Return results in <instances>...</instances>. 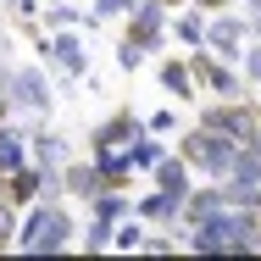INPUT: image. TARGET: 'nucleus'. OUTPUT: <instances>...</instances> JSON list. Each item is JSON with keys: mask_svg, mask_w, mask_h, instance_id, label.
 <instances>
[{"mask_svg": "<svg viewBox=\"0 0 261 261\" xmlns=\"http://www.w3.org/2000/svg\"><path fill=\"white\" fill-rule=\"evenodd\" d=\"M72 245H78V222H72V211L61 206V200L22 206L11 250H22V256H61V250H72Z\"/></svg>", "mask_w": 261, "mask_h": 261, "instance_id": "nucleus-1", "label": "nucleus"}, {"mask_svg": "<svg viewBox=\"0 0 261 261\" xmlns=\"http://www.w3.org/2000/svg\"><path fill=\"white\" fill-rule=\"evenodd\" d=\"M256 228H261V211L222 206V211H211L206 222L184 228V250H195V256H245Z\"/></svg>", "mask_w": 261, "mask_h": 261, "instance_id": "nucleus-2", "label": "nucleus"}, {"mask_svg": "<svg viewBox=\"0 0 261 261\" xmlns=\"http://www.w3.org/2000/svg\"><path fill=\"white\" fill-rule=\"evenodd\" d=\"M0 89H6L11 111L34 117V128L50 117V106H56V89L45 78V67H11V61H0Z\"/></svg>", "mask_w": 261, "mask_h": 261, "instance_id": "nucleus-3", "label": "nucleus"}, {"mask_svg": "<svg viewBox=\"0 0 261 261\" xmlns=\"http://www.w3.org/2000/svg\"><path fill=\"white\" fill-rule=\"evenodd\" d=\"M178 156L189 161V172H206V178H228V167H233V156H239V145L195 122V128L178 139Z\"/></svg>", "mask_w": 261, "mask_h": 261, "instance_id": "nucleus-4", "label": "nucleus"}, {"mask_svg": "<svg viewBox=\"0 0 261 261\" xmlns=\"http://www.w3.org/2000/svg\"><path fill=\"white\" fill-rule=\"evenodd\" d=\"M189 67H195V84H200V95H211V100H245V95H250L245 72H239L233 61L211 56L206 45H200V50L189 56Z\"/></svg>", "mask_w": 261, "mask_h": 261, "instance_id": "nucleus-5", "label": "nucleus"}, {"mask_svg": "<svg viewBox=\"0 0 261 261\" xmlns=\"http://www.w3.org/2000/svg\"><path fill=\"white\" fill-rule=\"evenodd\" d=\"M200 128L233 139V145H245V139L261 128V117H256V106H250V100H206V106H200Z\"/></svg>", "mask_w": 261, "mask_h": 261, "instance_id": "nucleus-6", "label": "nucleus"}, {"mask_svg": "<svg viewBox=\"0 0 261 261\" xmlns=\"http://www.w3.org/2000/svg\"><path fill=\"white\" fill-rule=\"evenodd\" d=\"M39 56H45V67H61L67 78H84L89 72V50H84V34L78 28H50V34H39Z\"/></svg>", "mask_w": 261, "mask_h": 261, "instance_id": "nucleus-7", "label": "nucleus"}, {"mask_svg": "<svg viewBox=\"0 0 261 261\" xmlns=\"http://www.w3.org/2000/svg\"><path fill=\"white\" fill-rule=\"evenodd\" d=\"M128 39L145 56H156L167 45V0H145V6H128Z\"/></svg>", "mask_w": 261, "mask_h": 261, "instance_id": "nucleus-8", "label": "nucleus"}, {"mask_svg": "<svg viewBox=\"0 0 261 261\" xmlns=\"http://www.w3.org/2000/svg\"><path fill=\"white\" fill-rule=\"evenodd\" d=\"M245 39H250V17H233V11L206 17V50H211V56H222V61H233V67H239Z\"/></svg>", "mask_w": 261, "mask_h": 261, "instance_id": "nucleus-9", "label": "nucleus"}, {"mask_svg": "<svg viewBox=\"0 0 261 261\" xmlns=\"http://www.w3.org/2000/svg\"><path fill=\"white\" fill-rule=\"evenodd\" d=\"M139 134H145V117H134V111L122 106V111H111L106 122L89 128V156H95V150H117V145H128V139H139Z\"/></svg>", "mask_w": 261, "mask_h": 261, "instance_id": "nucleus-10", "label": "nucleus"}, {"mask_svg": "<svg viewBox=\"0 0 261 261\" xmlns=\"http://www.w3.org/2000/svg\"><path fill=\"white\" fill-rule=\"evenodd\" d=\"M184 195L189 189H150V195H139L134 200V217H145V228H172L178 222V211H184Z\"/></svg>", "mask_w": 261, "mask_h": 261, "instance_id": "nucleus-11", "label": "nucleus"}, {"mask_svg": "<svg viewBox=\"0 0 261 261\" xmlns=\"http://www.w3.org/2000/svg\"><path fill=\"white\" fill-rule=\"evenodd\" d=\"M156 84L172 95V100H200V84H195V67H189V56H161Z\"/></svg>", "mask_w": 261, "mask_h": 261, "instance_id": "nucleus-12", "label": "nucleus"}, {"mask_svg": "<svg viewBox=\"0 0 261 261\" xmlns=\"http://www.w3.org/2000/svg\"><path fill=\"white\" fill-rule=\"evenodd\" d=\"M0 195H6L17 211H22V206H34V200L45 195V172L28 161V167H17V172H6V178H0Z\"/></svg>", "mask_w": 261, "mask_h": 261, "instance_id": "nucleus-13", "label": "nucleus"}, {"mask_svg": "<svg viewBox=\"0 0 261 261\" xmlns=\"http://www.w3.org/2000/svg\"><path fill=\"white\" fill-rule=\"evenodd\" d=\"M28 161H34V167H45V172H50V167H67V139H61L56 128L39 122V128L28 134Z\"/></svg>", "mask_w": 261, "mask_h": 261, "instance_id": "nucleus-14", "label": "nucleus"}, {"mask_svg": "<svg viewBox=\"0 0 261 261\" xmlns=\"http://www.w3.org/2000/svg\"><path fill=\"white\" fill-rule=\"evenodd\" d=\"M95 172H100L106 189H128L134 184V161H128V145H117V150H95Z\"/></svg>", "mask_w": 261, "mask_h": 261, "instance_id": "nucleus-15", "label": "nucleus"}, {"mask_svg": "<svg viewBox=\"0 0 261 261\" xmlns=\"http://www.w3.org/2000/svg\"><path fill=\"white\" fill-rule=\"evenodd\" d=\"M211 211H222V189H217V184H211V189H195V184H189L184 211H178V222H172V228H195V222H206Z\"/></svg>", "mask_w": 261, "mask_h": 261, "instance_id": "nucleus-16", "label": "nucleus"}, {"mask_svg": "<svg viewBox=\"0 0 261 261\" xmlns=\"http://www.w3.org/2000/svg\"><path fill=\"white\" fill-rule=\"evenodd\" d=\"M17 167H28V128H17V122L6 117V122H0V178L17 172Z\"/></svg>", "mask_w": 261, "mask_h": 261, "instance_id": "nucleus-17", "label": "nucleus"}, {"mask_svg": "<svg viewBox=\"0 0 261 261\" xmlns=\"http://www.w3.org/2000/svg\"><path fill=\"white\" fill-rule=\"evenodd\" d=\"M167 39H178V45L200 50V45H206V11L195 6V11H178V17H167Z\"/></svg>", "mask_w": 261, "mask_h": 261, "instance_id": "nucleus-18", "label": "nucleus"}, {"mask_svg": "<svg viewBox=\"0 0 261 261\" xmlns=\"http://www.w3.org/2000/svg\"><path fill=\"white\" fill-rule=\"evenodd\" d=\"M61 184H67V195H78V200H95L106 189L100 172H95V161H67V167H61Z\"/></svg>", "mask_w": 261, "mask_h": 261, "instance_id": "nucleus-19", "label": "nucleus"}, {"mask_svg": "<svg viewBox=\"0 0 261 261\" xmlns=\"http://www.w3.org/2000/svg\"><path fill=\"white\" fill-rule=\"evenodd\" d=\"M134 211V195L128 189H100L95 200H89V217H100V222H122Z\"/></svg>", "mask_w": 261, "mask_h": 261, "instance_id": "nucleus-20", "label": "nucleus"}, {"mask_svg": "<svg viewBox=\"0 0 261 261\" xmlns=\"http://www.w3.org/2000/svg\"><path fill=\"white\" fill-rule=\"evenodd\" d=\"M161 156H167V139H161V134H139V139H128V161H134V172H150Z\"/></svg>", "mask_w": 261, "mask_h": 261, "instance_id": "nucleus-21", "label": "nucleus"}, {"mask_svg": "<svg viewBox=\"0 0 261 261\" xmlns=\"http://www.w3.org/2000/svg\"><path fill=\"white\" fill-rule=\"evenodd\" d=\"M150 178H156L161 189H189V161H184V156H172V150H167V156H161L156 167H150Z\"/></svg>", "mask_w": 261, "mask_h": 261, "instance_id": "nucleus-22", "label": "nucleus"}, {"mask_svg": "<svg viewBox=\"0 0 261 261\" xmlns=\"http://www.w3.org/2000/svg\"><path fill=\"white\" fill-rule=\"evenodd\" d=\"M84 22H95V17H84V6H72V0H50L45 6V34L50 28H84Z\"/></svg>", "mask_w": 261, "mask_h": 261, "instance_id": "nucleus-23", "label": "nucleus"}, {"mask_svg": "<svg viewBox=\"0 0 261 261\" xmlns=\"http://www.w3.org/2000/svg\"><path fill=\"white\" fill-rule=\"evenodd\" d=\"M111 250H145V217H122L117 228H111Z\"/></svg>", "mask_w": 261, "mask_h": 261, "instance_id": "nucleus-24", "label": "nucleus"}, {"mask_svg": "<svg viewBox=\"0 0 261 261\" xmlns=\"http://www.w3.org/2000/svg\"><path fill=\"white\" fill-rule=\"evenodd\" d=\"M111 228H117V222H100V217H89V228L78 233V250H89V256L111 250Z\"/></svg>", "mask_w": 261, "mask_h": 261, "instance_id": "nucleus-25", "label": "nucleus"}, {"mask_svg": "<svg viewBox=\"0 0 261 261\" xmlns=\"http://www.w3.org/2000/svg\"><path fill=\"white\" fill-rule=\"evenodd\" d=\"M239 72H245L250 89H261V39H245V50H239Z\"/></svg>", "mask_w": 261, "mask_h": 261, "instance_id": "nucleus-26", "label": "nucleus"}, {"mask_svg": "<svg viewBox=\"0 0 261 261\" xmlns=\"http://www.w3.org/2000/svg\"><path fill=\"white\" fill-rule=\"evenodd\" d=\"M145 134H161V139H172V134H178V111H172V106L150 111V117H145Z\"/></svg>", "mask_w": 261, "mask_h": 261, "instance_id": "nucleus-27", "label": "nucleus"}, {"mask_svg": "<svg viewBox=\"0 0 261 261\" xmlns=\"http://www.w3.org/2000/svg\"><path fill=\"white\" fill-rule=\"evenodd\" d=\"M128 6L134 0H89V17L95 22H117V17H128Z\"/></svg>", "mask_w": 261, "mask_h": 261, "instance_id": "nucleus-28", "label": "nucleus"}, {"mask_svg": "<svg viewBox=\"0 0 261 261\" xmlns=\"http://www.w3.org/2000/svg\"><path fill=\"white\" fill-rule=\"evenodd\" d=\"M11 239H17V206L0 195V250H11Z\"/></svg>", "mask_w": 261, "mask_h": 261, "instance_id": "nucleus-29", "label": "nucleus"}, {"mask_svg": "<svg viewBox=\"0 0 261 261\" xmlns=\"http://www.w3.org/2000/svg\"><path fill=\"white\" fill-rule=\"evenodd\" d=\"M117 67H122V72H139V67H145V50H139L128 34H122V45H117Z\"/></svg>", "mask_w": 261, "mask_h": 261, "instance_id": "nucleus-30", "label": "nucleus"}, {"mask_svg": "<svg viewBox=\"0 0 261 261\" xmlns=\"http://www.w3.org/2000/svg\"><path fill=\"white\" fill-rule=\"evenodd\" d=\"M250 39H261V6H256V17H250Z\"/></svg>", "mask_w": 261, "mask_h": 261, "instance_id": "nucleus-31", "label": "nucleus"}, {"mask_svg": "<svg viewBox=\"0 0 261 261\" xmlns=\"http://www.w3.org/2000/svg\"><path fill=\"white\" fill-rule=\"evenodd\" d=\"M6 117H11V100H6V89H0V122H6Z\"/></svg>", "mask_w": 261, "mask_h": 261, "instance_id": "nucleus-32", "label": "nucleus"}, {"mask_svg": "<svg viewBox=\"0 0 261 261\" xmlns=\"http://www.w3.org/2000/svg\"><path fill=\"white\" fill-rule=\"evenodd\" d=\"M245 145H250V150H256V156H261V128H256V134H250V139H245Z\"/></svg>", "mask_w": 261, "mask_h": 261, "instance_id": "nucleus-33", "label": "nucleus"}, {"mask_svg": "<svg viewBox=\"0 0 261 261\" xmlns=\"http://www.w3.org/2000/svg\"><path fill=\"white\" fill-rule=\"evenodd\" d=\"M239 6H245V11H256V6H261V0H239Z\"/></svg>", "mask_w": 261, "mask_h": 261, "instance_id": "nucleus-34", "label": "nucleus"}, {"mask_svg": "<svg viewBox=\"0 0 261 261\" xmlns=\"http://www.w3.org/2000/svg\"><path fill=\"white\" fill-rule=\"evenodd\" d=\"M250 106H256V117H261V95H256V100H250Z\"/></svg>", "mask_w": 261, "mask_h": 261, "instance_id": "nucleus-35", "label": "nucleus"}, {"mask_svg": "<svg viewBox=\"0 0 261 261\" xmlns=\"http://www.w3.org/2000/svg\"><path fill=\"white\" fill-rule=\"evenodd\" d=\"M0 45H6V22H0Z\"/></svg>", "mask_w": 261, "mask_h": 261, "instance_id": "nucleus-36", "label": "nucleus"}, {"mask_svg": "<svg viewBox=\"0 0 261 261\" xmlns=\"http://www.w3.org/2000/svg\"><path fill=\"white\" fill-rule=\"evenodd\" d=\"M0 6H17V0H0Z\"/></svg>", "mask_w": 261, "mask_h": 261, "instance_id": "nucleus-37", "label": "nucleus"}, {"mask_svg": "<svg viewBox=\"0 0 261 261\" xmlns=\"http://www.w3.org/2000/svg\"><path fill=\"white\" fill-rule=\"evenodd\" d=\"M134 6H145V0H134Z\"/></svg>", "mask_w": 261, "mask_h": 261, "instance_id": "nucleus-38", "label": "nucleus"}]
</instances>
